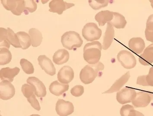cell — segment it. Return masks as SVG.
Segmentation results:
<instances>
[{"instance_id": "obj_4", "label": "cell", "mask_w": 153, "mask_h": 116, "mask_svg": "<svg viewBox=\"0 0 153 116\" xmlns=\"http://www.w3.org/2000/svg\"><path fill=\"white\" fill-rule=\"evenodd\" d=\"M102 30L98 27L95 23H87L82 29V34L85 40L88 41H94L100 38Z\"/></svg>"}, {"instance_id": "obj_38", "label": "cell", "mask_w": 153, "mask_h": 116, "mask_svg": "<svg viewBox=\"0 0 153 116\" xmlns=\"http://www.w3.org/2000/svg\"><path fill=\"white\" fill-rule=\"evenodd\" d=\"M145 35L147 41L153 43V32H149L145 30Z\"/></svg>"}, {"instance_id": "obj_22", "label": "cell", "mask_w": 153, "mask_h": 116, "mask_svg": "<svg viewBox=\"0 0 153 116\" xmlns=\"http://www.w3.org/2000/svg\"><path fill=\"white\" fill-rule=\"evenodd\" d=\"M69 53L64 49L57 50L53 56V61L57 65H61L67 63L69 59Z\"/></svg>"}, {"instance_id": "obj_36", "label": "cell", "mask_w": 153, "mask_h": 116, "mask_svg": "<svg viewBox=\"0 0 153 116\" xmlns=\"http://www.w3.org/2000/svg\"><path fill=\"white\" fill-rule=\"evenodd\" d=\"M27 99L33 108H34L37 111H40L41 110L40 104H39L38 100H37L35 94L31 96L30 98Z\"/></svg>"}, {"instance_id": "obj_35", "label": "cell", "mask_w": 153, "mask_h": 116, "mask_svg": "<svg viewBox=\"0 0 153 116\" xmlns=\"http://www.w3.org/2000/svg\"><path fill=\"white\" fill-rule=\"evenodd\" d=\"M84 91L85 90H84V87L81 85H77L71 89V93L73 96L75 97H79L83 95Z\"/></svg>"}, {"instance_id": "obj_40", "label": "cell", "mask_w": 153, "mask_h": 116, "mask_svg": "<svg viewBox=\"0 0 153 116\" xmlns=\"http://www.w3.org/2000/svg\"><path fill=\"white\" fill-rule=\"evenodd\" d=\"M30 116H41L39 114H32Z\"/></svg>"}, {"instance_id": "obj_1", "label": "cell", "mask_w": 153, "mask_h": 116, "mask_svg": "<svg viewBox=\"0 0 153 116\" xmlns=\"http://www.w3.org/2000/svg\"><path fill=\"white\" fill-rule=\"evenodd\" d=\"M102 48L101 44L99 41L87 44L84 47V59L90 64H97L101 56Z\"/></svg>"}, {"instance_id": "obj_27", "label": "cell", "mask_w": 153, "mask_h": 116, "mask_svg": "<svg viewBox=\"0 0 153 116\" xmlns=\"http://www.w3.org/2000/svg\"><path fill=\"white\" fill-rule=\"evenodd\" d=\"M120 112L121 116H145L141 112L134 110L133 106L129 104L123 106Z\"/></svg>"}, {"instance_id": "obj_16", "label": "cell", "mask_w": 153, "mask_h": 116, "mask_svg": "<svg viewBox=\"0 0 153 116\" xmlns=\"http://www.w3.org/2000/svg\"><path fill=\"white\" fill-rule=\"evenodd\" d=\"M145 47V41L141 38H133L128 42V47L131 50L137 54H140Z\"/></svg>"}, {"instance_id": "obj_8", "label": "cell", "mask_w": 153, "mask_h": 116, "mask_svg": "<svg viewBox=\"0 0 153 116\" xmlns=\"http://www.w3.org/2000/svg\"><path fill=\"white\" fill-rule=\"evenodd\" d=\"M136 95V91L134 89L126 87L117 93L116 98L120 104H125L132 102Z\"/></svg>"}, {"instance_id": "obj_39", "label": "cell", "mask_w": 153, "mask_h": 116, "mask_svg": "<svg viewBox=\"0 0 153 116\" xmlns=\"http://www.w3.org/2000/svg\"><path fill=\"white\" fill-rule=\"evenodd\" d=\"M149 2L151 3V6H152V8H153V0H150Z\"/></svg>"}, {"instance_id": "obj_34", "label": "cell", "mask_w": 153, "mask_h": 116, "mask_svg": "<svg viewBox=\"0 0 153 116\" xmlns=\"http://www.w3.org/2000/svg\"><path fill=\"white\" fill-rule=\"evenodd\" d=\"M25 7L24 14H28L29 12L33 13L37 9V5L36 2L34 1L29 0V1H25Z\"/></svg>"}, {"instance_id": "obj_32", "label": "cell", "mask_w": 153, "mask_h": 116, "mask_svg": "<svg viewBox=\"0 0 153 116\" xmlns=\"http://www.w3.org/2000/svg\"><path fill=\"white\" fill-rule=\"evenodd\" d=\"M20 64L24 72L28 75L33 74L34 72V68L32 64L27 59H21L20 61Z\"/></svg>"}, {"instance_id": "obj_5", "label": "cell", "mask_w": 153, "mask_h": 116, "mask_svg": "<svg viewBox=\"0 0 153 116\" xmlns=\"http://www.w3.org/2000/svg\"><path fill=\"white\" fill-rule=\"evenodd\" d=\"M1 2L7 10L10 11L14 15L20 16L25 11L24 0H1Z\"/></svg>"}, {"instance_id": "obj_13", "label": "cell", "mask_w": 153, "mask_h": 116, "mask_svg": "<svg viewBox=\"0 0 153 116\" xmlns=\"http://www.w3.org/2000/svg\"><path fill=\"white\" fill-rule=\"evenodd\" d=\"M38 61L41 68L45 72L50 76L56 74V69L51 60L45 55H40L38 57Z\"/></svg>"}, {"instance_id": "obj_24", "label": "cell", "mask_w": 153, "mask_h": 116, "mask_svg": "<svg viewBox=\"0 0 153 116\" xmlns=\"http://www.w3.org/2000/svg\"><path fill=\"white\" fill-rule=\"evenodd\" d=\"M113 20L109 23L117 29L124 28L127 24L125 17L119 13L113 12Z\"/></svg>"}, {"instance_id": "obj_9", "label": "cell", "mask_w": 153, "mask_h": 116, "mask_svg": "<svg viewBox=\"0 0 153 116\" xmlns=\"http://www.w3.org/2000/svg\"><path fill=\"white\" fill-rule=\"evenodd\" d=\"M56 110L59 116H68L74 111V107L70 101L59 99L56 104Z\"/></svg>"}, {"instance_id": "obj_6", "label": "cell", "mask_w": 153, "mask_h": 116, "mask_svg": "<svg viewBox=\"0 0 153 116\" xmlns=\"http://www.w3.org/2000/svg\"><path fill=\"white\" fill-rule=\"evenodd\" d=\"M117 59L121 65L126 69L134 68L137 64V60L131 53L126 50H122L117 54Z\"/></svg>"}, {"instance_id": "obj_31", "label": "cell", "mask_w": 153, "mask_h": 116, "mask_svg": "<svg viewBox=\"0 0 153 116\" xmlns=\"http://www.w3.org/2000/svg\"><path fill=\"white\" fill-rule=\"evenodd\" d=\"M109 2L108 0H89L88 3L93 9L97 10L107 6Z\"/></svg>"}, {"instance_id": "obj_10", "label": "cell", "mask_w": 153, "mask_h": 116, "mask_svg": "<svg viewBox=\"0 0 153 116\" xmlns=\"http://www.w3.org/2000/svg\"><path fill=\"white\" fill-rule=\"evenodd\" d=\"M15 94V89L13 85L7 81H3L0 83V98L7 100L12 98Z\"/></svg>"}, {"instance_id": "obj_33", "label": "cell", "mask_w": 153, "mask_h": 116, "mask_svg": "<svg viewBox=\"0 0 153 116\" xmlns=\"http://www.w3.org/2000/svg\"><path fill=\"white\" fill-rule=\"evenodd\" d=\"M21 91L23 93L24 96L28 99L31 96L35 94V93L36 92V90L34 87L31 85L25 84L22 86Z\"/></svg>"}, {"instance_id": "obj_37", "label": "cell", "mask_w": 153, "mask_h": 116, "mask_svg": "<svg viewBox=\"0 0 153 116\" xmlns=\"http://www.w3.org/2000/svg\"><path fill=\"white\" fill-rule=\"evenodd\" d=\"M145 30L149 32H153V14L149 16L146 22Z\"/></svg>"}, {"instance_id": "obj_2", "label": "cell", "mask_w": 153, "mask_h": 116, "mask_svg": "<svg viewBox=\"0 0 153 116\" xmlns=\"http://www.w3.org/2000/svg\"><path fill=\"white\" fill-rule=\"evenodd\" d=\"M104 69V66L101 62L95 64L86 65L81 70L80 78L83 83L85 84L92 83L97 77L99 72Z\"/></svg>"}, {"instance_id": "obj_15", "label": "cell", "mask_w": 153, "mask_h": 116, "mask_svg": "<svg viewBox=\"0 0 153 116\" xmlns=\"http://www.w3.org/2000/svg\"><path fill=\"white\" fill-rule=\"evenodd\" d=\"M20 72V69L17 67L13 68H3L0 71V78L2 81H7L10 82L13 81L14 78L18 75Z\"/></svg>"}, {"instance_id": "obj_14", "label": "cell", "mask_w": 153, "mask_h": 116, "mask_svg": "<svg viewBox=\"0 0 153 116\" xmlns=\"http://www.w3.org/2000/svg\"><path fill=\"white\" fill-rule=\"evenodd\" d=\"M27 82L28 84L34 87L36 90L35 93L38 97H44L46 96L47 93L45 86L38 78L35 77H29Z\"/></svg>"}, {"instance_id": "obj_19", "label": "cell", "mask_w": 153, "mask_h": 116, "mask_svg": "<svg viewBox=\"0 0 153 116\" xmlns=\"http://www.w3.org/2000/svg\"><path fill=\"white\" fill-rule=\"evenodd\" d=\"M115 37L113 27L109 23H107L106 31L103 37L102 47L104 50H106L110 47Z\"/></svg>"}, {"instance_id": "obj_12", "label": "cell", "mask_w": 153, "mask_h": 116, "mask_svg": "<svg viewBox=\"0 0 153 116\" xmlns=\"http://www.w3.org/2000/svg\"><path fill=\"white\" fill-rule=\"evenodd\" d=\"M74 72L70 66H64L58 72L57 78L61 83L68 84L74 78Z\"/></svg>"}, {"instance_id": "obj_30", "label": "cell", "mask_w": 153, "mask_h": 116, "mask_svg": "<svg viewBox=\"0 0 153 116\" xmlns=\"http://www.w3.org/2000/svg\"><path fill=\"white\" fill-rule=\"evenodd\" d=\"M7 34V29L3 28H0L1 47H5L9 49L10 47V44L8 41Z\"/></svg>"}, {"instance_id": "obj_25", "label": "cell", "mask_w": 153, "mask_h": 116, "mask_svg": "<svg viewBox=\"0 0 153 116\" xmlns=\"http://www.w3.org/2000/svg\"><path fill=\"white\" fill-rule=\"evenodd\" d=\"M29 35L31 40V44L33 47L39 46L42 42V34L40 31L35 28H32L29 31Z\"/></svg>"}, {"instance_id": "obj_11", "label": "cell", "mask_w": 153, "mask_h": 116, "mask_svg": "<svg viewBox=\"0 0 153 116\" xmlns=\"http://www.w3.org/2000/svg\"><path fill=\"white\" fill-rule=\"evenodd\" d=\"M75 5L74 4L67 3L63 0H53L49 4V11L62 14L65 11Z\"/></svg>"}, {"instance_id": "obj_7", "label": "cell", "mask_w": 153, "mask_h": 116, "mask_svg": "<svg viewBox=\"0 0 153 116\" xmlns=\"http://www.w3.org/2000/svg\"><path fill=\"white\" fill-rule=\"evenodd\" d=\"M153 100V93L141 91L136 93V96L131 103L135 108H145Z\"/></svg>"}, {"instance_id": "obj_28", "label": "cell", "mask_w": 153, "mask_h": 116, "mask_svg": "<svg viewBox=\"0 0 153 116\" xmlns=\"http://www.w3.org/2000/svg\"><path fill=\"white\" fill-rule=\"evenodd\" d=\"M12 59V54L8 49L1 47L0 49V65L8 64Z\"/></svg>"}, {"instance_id": "obj_18", "label": "cell", "mask_w": 153, "mask_h": 116, "mask_svg": "<svg viewBox=\"0 0 153 116\" xmlns=\"http://www.w3.org/2000/svg\"><path fill=\"white\" fill-rule=\"evenodd\" d=\"M138 60L140 64L144 66H149L153 63V43L145 48Z\"/></svg>"}, {"instance_id": "obj_3", "label": "cell", "mask_w": 153, "mask_h": 116, "mask_svg": "<svg viewBox=\"0 0 153 116\" xmlns=\"http://www.w3.org/2000/svg\"><path fill=\"white\" fill-rule=\"evenodd\" d=\"M61 42L65 48L72 50L81 47L83 41L78 33L69 31L65 32L62 36Z\"/></svg>"}, {"instance_id": "obj_23", "label": "cell", "mask_w": 153, "mask_h": 116, "mask_svg": "<svg viewBox=\"0 0 153 116\" xmlns=\"http://www.w3.org/2000/svg\"><path fill=\"white\" fill-rule=\"evenodd\" d=\"M136 84L143 86L153 87V66L147 75L138 76Z\"/></svg>"}, {"instance_id": "obj_26", "label": "cell", "mask_w": 153, "mask_h": 116, "mask_svg": "<svg viewBox=\"0 0 153 116\" xmlns=\"http://www.w3.org/2000/svg\"><path fill=\"white\" fill-rule=\"evenodd\" d=\"M16 34L19 39L21 48L23 50L28 48L31 44V40L28 34L24 32H18Z\"/></svg>"}, {"instance_id": "obj_29", "label": "cell", "mask_w": 153, "mask_h": 116, "mask_svg": "<svg viewBox=\"0 0 153 116\" xmlns=\"http://www.w3.org/2000/svg\"><path fill=\"white\" fill-rule=\"evenodd\" d=\"M7 39L10 44L12 45L15 48H21L19 39L16 34L10 28H7Z\"/></svg>"}, {"instance_id": "obj_17", "label": "cell", "mask_w": 153, "mask_h": 116, "mask_svg": "<svg viewBox=\"0 0 153 116\" xmlns=\"http://www.w3.org/2000/svg\"><path fill=\"white\" fill-rule=\"evenodd\" d=\"M130 77V72H126L116 81L109 90L103 92V93H112L120 91L123 86L129 80Z\"/></svg>"}, {"instance_id": "obj_21", "label": "cell", "mask_w": 153, "mask_h": 116, "mask_svg": "<svg viewBox=\"0 0 153 116\" xmlns=\"http://www.w3.org/2000/svg\"><path fill=\"white\" fill-rule=\"evenodd\" d=\"M69 89V85L65 84L59 83L58 81H53L49 86L50 92L56 96H59L68 91Z\"/></svg>"}, {"instance_id": "obj_20", "label": "cell", "mask_w": 153, "mask_h": 116, "mask_svg": "<svg viewBox=\"0 0 153 116\" xmlns=\"http://www.w3.org/2000/svg\"><path fill=\"white\" fill-rule=\"evenodd\" d=\"M113 12L109 11H102L97 14L95 17V19L98 22L99 25L103 26L106 23H109L113 20Z\"/></svg>"}]
</instances>
